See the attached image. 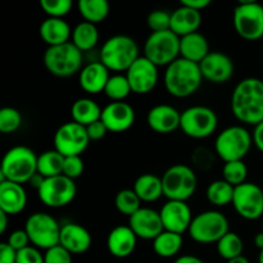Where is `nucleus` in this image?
Returning a JSON list of instances; mask_svg holds the SVG:
<instances>
[{"label": "nucleus", "instance_id": "nucleus-1", "mask_svg": "<svg viewBox=\"0 0 263 263\" xmlns=\"http://www.w3.org/2000/svg\"><path fill=\"white\" fill-rule=\"evenodd\" d=\"M231 112L240 122L257 126L263 122V81L248 77L238 82L231 94Z\"/></svg>", "mask_w": 263, "mask_h": 263}, {"label": "nucleus", "instance_id": "nucleus-2", "mask_svg": "<svg viewBox=\"0 0 263 263\" xmlns=\"http://www.w3.org/2000/svg\"><path fill=\"white\" fill-rule=\"evenodd\" d=\"M202 80L199 64L181 57L172 62L164 72V86L175 98H187L197 92Z\"/></svg>", "mask_w": 263, "mask_h": 263}, {"label": "nucleus", "instance_id": "nucleus-3", "mask_svg": "<svg viewBox=\"0 0 263 263\" xmlns=\"http://www.w3.org/2000/svg\"><path fill=\"white\" fill-rule=\"evenodd\" d=\"M37 157L28 146L17 145L10 148L3 157L0 182L5 180L21 185L30 182L33 175L37 174Z\"/></svg>", "mask_w": 263, "mask_h": 263}, {"label": "nucleus", "instance_id": "nucleus-4", "mask_svg": "<svg viewBox=\"0 0 263 263\" xmlns=\"http://www.w3.org/2000/svg\"><path fill=\"white\" fill-rule=\"evenodd\" d=\"M139 57L138 43L127 35L112 36L100 49V62L109 71L126 72Z\"/></svg>", "mask_w": 263, "mask_h": 263}, {"label": "nucleus", "instance_id": "nucleus-5", "mask_svg": "<svg viewBox=\"0 0 263 263\" xmlns=\"http://www.w3.org/2000/svg\"><path fill=\"white\" fill-rule=\"evenodd\" d=\"M84 55L72 41L62 45L48 46L44 53V66L57 77H69L80 73Z\"/></svg>", "mask_w": 263, "mask_h": 263}, {"label": "nucleus", "instance_id": "nucleus-6", "mask_svg": "<svg viewBox=\"0 0 263 263\" xmlns=\"http://www.w3.org/2000/svg\"><path fill=\"white\" fill-rule=\"evenodd\" d=\"M253 144L252 134L243 126H230L217 135L215 149L223 162L243 161Z\"/></svg>", "mask_w": 263, "mask_h": 263}, {"label": "nucleus", "instance_id": "nucleus-7", "mask_svg": "<svg viewBox=\"0 0 263 263\" xmlns=\"http://www.w3.org/2000/svg\"><path fill=\"white\" fill-rule=\"evenodd\" d=\"M163 195L168 200L186 202L194 195L198 179L194 170L185 164H174L162 176Z\"/></svg>", "mask_w": 263, "mask_h": 263}, {"label": "nucleus", "instance_id": "nucleus-8", "mask_svg": "<svg viewBox=\"0 0 263 263\" xmlns=\"http://www.w3.org/2000/svg\"><path fill=\"white\" fill-rule=\"evenodd\" d=\"M229 220L218 211H204L195 216L189 228V236L200 244L218 243L229 233Z\"/></svg>", "mask_w": 263, "mask_h": 263}, {"label": "nucleus", "instance_id": "nucleus-9", "mask_svg": "<svg viewBox=\"0 0 263 263\" xmlns=\"http://www.w3.org/2000/svg\"><path fill=\"white\" fill-rule=\"evenodd\" d=\"M61 229L58 221L45 212L32 213L25 223V230L31 244L44 251L59 246Z\"/></svg>", "mask_w": 263, "mask_h": 263}, {"label": "nucleus", "instance_id": "nucleus-10", "mask_svg": "<svg viewBox=\"0 0 263 263\" xmlns=\"http://www.w3.org/2000/svg\"><path fill=\"white\" fill-rule=\"evenodd\" d=\"M233 23L240 37L259 40L263 37V5L254 0H241L234 8Z\"/></svg>", "mask_w": 263, "mask_h": 263}, {"label": "nucleus", "instance_id": "nucleus-11", "mask_svg": "<svg viewBox=\"0 0 263 263\" xmlns=\"http://www.w3.org/2000/svg\"><path fill=\"white\" fill-rule=\"evenodd\" d=\"M144 57L157 67H168L180 58V36L171 30L152 32L144 44Z\"/></svg>", "mask_w": 263, "mask_h": 263}, {"label": "nucleus", "instance_id": "nucleus-12", "mask_svg": "<svg viewBox=\"0 0 263 263\" xmlns=\"http://www.w3.org/2000/svg\"><path fill=\"white\" fill-rule=\"evenodd\" d=\"M218 126L217 113L205 105H194L181 112L180 128L193 139H205L212 135Z\"/></svg>", "mask_w": 263, "mask_h": 263}, {"label": "nucleus", "instance_id": "nucleus-13", "mask_svg": "<svg viewBox=\"0 0 263 263\" xmlns=\"http://www.w3.org/2000/svg\"><path fill=\"white\" fill-rule=\"evenodd\" d=\"M89 143L86 127L74 121L63 123L54 134V149L63 157L81 156Z\"/></svg>", "mask_w": 263, "mask_h": 263}, {"label": "nucleus", "instance_id": "nucleus-14", "mask_svg": "<svg viewBox=\"0 0 263 263\" xmlns=\"http://www.w3.org/2000/svg\"><path fill=\"white\" fill-rule=\"evenodd\" d=\"M76 193L74 180L68 179L64 175L45 179L37 190L39 199L49 208L66 207L74 199Z\"/></svg>", "mask_w": 263, "mask_h": 263}, {"label": "nucleus", "instance_id": "nucleus-15", "mask_svg": "<svg viewBox=\"0 0 263 263\" xmlns=\"http://www.w3.org/2000/svg\"><path fill=\"white\" fill-rule=\"evenodd\" d=\"M241 218L248 221L263 217V190L253 182H244L235 187L233 203Z\"/></svg>", "mask_w": 263, "mask_h": 263}, {"label": "nucleus", "instance_id": "nucleus-16", "mask_svg": "<svg viewBox=\"0 0 263 263\" xmlns=\"http://www.w3.org/2000/svg\"><path fill=\"white\" fill-rule=\"evenodd\" d=\"M125 74L135 94H148L158 82V67L144 55L139 57Z\"/></svg>", "mask_w": 263, "mask_h": 263}, {"label": "nucleus", "instance_id": "nucleus-17", "mask_svg": "<svg viewBox=\"0 0 263 263\" xmlns=\"http://www.w3.org/2000/svg\"><path fill=\"white\" fill-rule=\"evenodd\" d=\"M163 229L166 231L182 235L189 231L193 221V213L186 202L181 200H167L159 211Z\"/></svg>", "mask_w": 263, "mask_h": 263}, {"label": "nucleus", "instance_id": "nucleus-18", "mask_svg": "<svg viewBox=\"0 0 263 263\" xmlns=\"http://www.w3.org/2000/svg\"><path fill=\"white\" fill-rule=\"evenodd\" d=\"M203 79L213 84H223L234 74V62L222 51H211L199 63Z\"/></svg>", "mask_w": 263, "mask_h": 263}, {"label": "nucleus", "instance_id": "nucleus-19", "mask_svg": "<svg viewBox=\"0 0 263 263\" xmlns=\"http://www.w3.org/2000/svg\"><path fill=\"white\" fill-rule=\"evenodd\" d=\"M128 226L139 239L144 240H154L164 231L159 212L146 207H141L138 212L128 217Z\"/></svg>", "mask_w": 263, "mask_h": 263}, {"label": "nucleus", "instance_id": "nucleus-20", "mask_svg": "<svg viewBox=\"0 0 263 263\" xmlns=\"http://www.w3.org/2000/svg\"><path fill=\"white\" fill-rule=\"evenodd\" d=\"M135 109L126 102H112L102 110L103 121L108 131L123 133L127 131L135 122Z\"/></svg>", "mask_w": 263, "mask_h": 263}, {"label": "nucleus", "instance_id": "nucleus-21", "mask_svg": "<svg viewBox=\"0 0 263 263\" xmlns=\"http://www.w3.org/2000/svg\"><path fill=\"white\" fill-rule=\"evenodd\" d=\"M148 126L158 134H170L180 127L181 112L170 104H157L146 116Z\"/></svg>", "mask_w": 263, "mask_h": 263}, {"label": "nucleus", "instance_id": "nucleus-22", "mask_svg": "<svg viewBox=\"0 0 263 263\" xmlns=\"http://www.w3.org/2000/svg\"><path fill=\"white\" fill-rule=\"evenodd\" d=\"M91 243V234L82 225L74 222H68L62 225L59 246L67 249L71 254L85 253V252L90 249Z\"/></svg>", "mask_w": 263, "mask_h": 263}, {"label": "nucleus", "instance_id": "nucleus-23", "mask_svg": "<svg viewBox=\"0 0 263 263\" xmlns=\"http://www.w3.org/2000/svg\"><path fill=\"white\" fill-rule=\"evenodd\" d=\"M138 236L130 226H116L110 230L107 238V248L116 258H126L131 256L136 248Z\"/></svg>", "mask_w": 263, "mask_h": 263}, {"label": "nucleus", "instance_id": "nucleus-24", "mask_svg": "<svg viewBox=\"0 0 263 263\" xmlns=\"http://www.w3.org/2000/svg\"><path fill=\"white\" fill-rule=\"evenodd\" d=\"M27 204V194L21 184L12 181L0 182V211L8 216L22 212Z\"/></svg>", "mask_w": 263, "mask_h": 263}, {"label": "nucleus", "instance_id": "nucleus-25", "mask_svg": "<svg viewBox=\"0 0 263 263\" xmlns=\"http://www.w3.org/2000/svg\"><path fill=\"white\" fill-rule=\"evenodd\" d=\"M109 77V69L98 61L82 67L79 73V82L84 91L89 94H99L104 91Z\"/></svg>", "mask_w": 263, "mask_h": 263}, {"label": "nucleus", "instance_id": "nucleus-26", "mask_svg": "<svg viewBox=\"0 0 263 263\" xmlns=\"http://www.w3.org/2000/svg\"><path fill=\"white\" fill-rule=\"evenodd\" d=\"M202 14L199 10L192 9L185 5H180L171 13V31L180 37L198 32Z\"/></svg>", "mask_w": 263, "mask_h": 263}, {"label": "nucleus", "instance_id": "nucleus-27", "mask_svg": "<svg viewBox=\"0 0 263 263\" xmlns=\"http://www.w3.org/2000/svg\"><path fill=\"white\" fill-rule=\"evenodd\" d=\"M41 39L48 46H57L69 43L72 37V30L67 21L63 18L48 17L41 22L39 28Z\"/></svg>", "mask_w": 263, "mask_h": 263}, {"label": "nucleus", "instance_id": "nucleus-28", "mask_svg": "<svg viewBox=\"0 0 263 263\" xmlns=\"http://www.w3.org/2000/svg\"><path fill=\"white\" fill-rule=\"evenodd\" d=\"M211 53L207 37L200 32L180 37V57L199 64Z\"/></svg>", "mask_w": 263, "mask_h": 263}, {"label": "nucleus", "instance_id": "nucleus-29", "mask_svg": "<svg viewBox=\"0 0 263 263\" xmlns=\"http://www.w3.org/2000/svg\"><path fill=\"white\" fill-rule=\"evenodd\" d=\"M134 192L138 194L141 202H156L163 195L162 177L156 176L153 174L140 175L134 182Z\"/></svg>", "mask_w": 263, "mask_h": 263}, {"label": "nucleus", "instance_id": "nucleus-30", "mask_svg": "<svg viewBox=\"0 0 263 263\" xmlns=\"http://www.w3.org/2000/svg\"><path fill=\"white\" fill-rule=\"evenodd\" d=\"M102 110L103 109L95 100L90 98H80L71 107L72 120L86 127L100 120Z\"/></svg>", "mask_w": 263, "mask_h": 263}, {"label": "nucleus", "instance_id": "nucleus-31", "mask_svg": "<svg viewBox=\"0 0 263 263\" xmlns=\"http://www.w3.org/2000/svg\"><path fill=\"white\" fill-rule=\"evenodd\" d=\"M71 39L72 44L84 53V51H89L97 46L98 41H99V31H98L97 25L82 21L74 26V28L72 30Z\"/></svg>", "mask_w": 263, "mask_h": 263}, {"label": "nucleus", "instance_id": "nucleus-32", "mask_svg": "<svg viewBox=\"0 0 263 263\" xmlns=\"http://www.w3.org/2000/svg\"><path fill=\"white\" fill-rule=\"evenodd\" d=\"M182 243H184L182 235L164 230L153 240V251L159 257L171 258V257H175L179 253Z\"/></svg>", "mask_w": 263, "mask_h": 263}, {"label": "nucleus", "instance_id": "nucleus-33", "mask_svg": "<svg viewBox=\"0 0 263 263\" xmlns=\"http://www.w3.org/2000/svg\"><path fill=\"white\" fill-rule=\"evenodd\" d=\"M77 9L86 22L98 25L108 17L110 7L107 0H79Z\"/></svg>", "mask_w": 263, "mask_h": 263}, {"label": "nucleus", "instance_id": "nucleus-34", "mask_svg": "<svg viewBox=\"0 0 263 263\" xmlns=\"http://www.w3.org/2000/svg\"><path fill=\"white\" fill-rule=\"evenodd\" d=\"M64 157L55 149L46 151L37 157V174L49 179V177L63 175Z\"/></svg>", "mask_w": 263, "mask_h": 263}, {"label": "nucleus", "instance_id": "nucleus-35", "mask_svg": "<svg viewBox=\"0 0 263 263\" xmlns=\"http://www.w3.org/2000/svg\"><path fill=\"white\" fill-rule=\"evenodd\" d=\"M235 187L226 182L225 180H216L207 187V199L217 207H223L233 203Z\"/></svg>", "mask_w": 263, "mask_h": 263}, {"label": "nucleus", "instance_id": "nucleus-36", "mask_svg": "<svg viewBox=\"0 0 263 263\" xmlns=\"http://www.w3.org/2000/svg\"><path fill=\"white\" fill-rule=\"evenodd\" d=\"M105 95L109 98L112 102H125L126 98L133 92L126 74L116 73L109 77L104 89Z\"/></svg>", "mask_w": 263, "mask_h": 263}, {"label": "nucleus", "instance_id": "nucleus-37", "mask_svg": "<svg viewBox=\"0 0 263 263\" xmlns=\"http://www.w3.org/2000/svg\"><path fill=\"white\" fill-rule=\"evenodd\" d=\"M243 240L236 233L229 231L225 236L218 240L217 252L223 259L230 261V259L236 258V257L243 254Z\"/></svg>", "mask_w": 263, "mask_h": 263}, {"label": "nucleus", "instance_id": "nucleus-38", "mask_svg": "<svg viewBox=\"0 0 263 263\" xmlns=\"http://www.w3.org/2000/svg\"><path fill=\"white\" fill-rule=\"evenodd\" d=\"M115 204L118 212L131 217L141 208V200L134 189H123L116 195Z\"/></svg>", "mask_w": 263, "mask_h": 263}, {"label": "nucleus", "instance_id": "nucleus-39", "mask_svg": "<svg viewBox=\"0 0 263 263\" xmlns=\"http://www.w3.org/2000/svg\"><path fill=\"white\" fill-rule=\"evenodd\" d=\"M248 176V167L244 161L226 162L222 167V180L233 185L234 187L247 182Z\"/></svg>", "mask_w": 263, "mask_h": 263}, {"label": "nucleus", "instance_id": "nucleus-40", "mask_svg": "<svg viewBox=\"0 0 263 263\" xmlns=\"http://www.w3.org/2000/svg\"><path fill=\"white\" fill-rule=\"evenodd\" d=\"M22 125V115L13 107H4L0 109V131L3 134H12Z\"/></svg>", "mask_w": 263, "mask_h": 263}, {"label": "nucleus", "instance_id": "nucleus-41", "mask_svg": "<svg viewBox=\"0 0 263 263\" xmlns=\"http://www.w3.org/2000/svg\"><path fill=\"white\" fill-rule=\"evenodd\" d=\"M40 7L48 17L63 18L71 12L73 3L71 0H41Z\"/></svg>", "mask_w": 263, "mask_h": 263}, {"label": "nucleus", "instance_id": "nucleus-42", "mask_svg": "<svg viewBox=\"0 0 263 263\" xmlns=\"http://www.w3.org/2000/svg\"><path fill=\"white\" fill-rule=\"evenodd\" d=\"M146 22H148L152 32L171 30V13L163 9L153 10V12L149 13Z\"/></svg>", "mask_w": 263, "mask_h": 263}, {"label": "nucleus", "instance_id": "nucleus-43", "mask_svg": "<svg viewBox=\"0 0 263 263\" xmlns=\"http://www.w3.org/2000/svg\"><path fill=\"white\" fill-rule=\"evenodd\" d=\"M85 168L84 159L81 156H73V157H64V164H63V175L71 180L79 179L82 175Z\"/></svg>", "mask_w": 263, "mask_h": 263}, {"label": "nucleus", "instance_id": "nucleus-44", "mask_svg": "<svg viewBox=\"0 0 263 263\" xmlns=\"http://www.w3.org/2000/svg\"><path fill=\"white\" fill-rule=\"evenodd\" d=\"M45 263H72V254L62 246L53 247L44 253Z\"/></svg>", "mask_w": 263, "mask_h": 263}, {"label": "nucleus", "instance_id": "nucleus-45", "mask_svg": "<svg viewBox=\"0 0 263 263\" xmlns=\"http://www.w3.org/2000/svg\"><path fill=\"white\" fill-rule=\"evenodd\" d=\"M17 263H45L44 254L36 247H27L17 252Z\"/></svg>", "mask_w": 263, "mask_h": 263}, {"label": "nucleus", "instance_id": "nucleus-46", "mask_svg": "<svg viewBox=\"0 0 263 263\" xmlns=\"http://www.w3.org/2000/svg\"><path fill=\"white\" fill-rule=\"evenodd\" d=\"M193 163L200 170H208L212 167L213 154L205 148H198L193 153Z\"/></svg>", "mask_w": 263, "mask_h": 263}, {"label": "nucleus", "instance_id": "nucleus-47", "mask_svg": "<svg viewBox=\"0 0 263 263\" xmlns=\"http://www.w3.org/2000/svg\"><path fill=\"white\" fill-rule=\"evenodd\" d=\"M7 243L9 244L15 252H20L22 251V249L30 247L28 244H30L31 241H30V238H28L27 233H26V230L23 229V230L13 231V233L9 235V238H8Z\"/></svg>", "mask_w": 263, "mask_h": 263}, {"label": "nucleus", "instance_id": "nucleus-48", "mask_svg": "<svg viewBox=\"0 0 263 263\" xmlns=\"http://www.w3.org/2000/svg\"><path fill=\"white\" fill-rule=\"evenodd\" d=\"M86 131H87V135H89L90 141H97L100 140V139L104 138L108 133V128L107 126L103 123L102 120L97 121V122L91 123V125L86 126Z\"/></svg>", "mask_w": 263, "mask_h": 263}, {"label": "nucleus", "instance_id": "nucleus-49", "mask_svg": "<svg viewBox=\"0 0 263 263\" xmlns=\"http://www.w3.org/2000/svg\"><path fill=\"white\" fill-rule=\"evenodd\" d=\"M0 263H17V252L7 243H0Z\"/></svg>", "mask_w": 263, "mask_h": 263}, {"label": "nucleus", "instance_id": "nucleus-50", "mask_svg": "<svg viewBox=\"0 0 263 263\" xmlns=\"http://www.w3.org/2000/svg\"><path fill=\"white\" fill-rule=\"evenodd\" d=\"M252 138H253V144L258 148V151H261L263 153V122L258 123L257 126H254L253 134H252Z\"/></svg>", "mask_w": 263, "mask_h": 263}, {"label": "nucleus", "instance_id": "nucleus-51", "mask_svg": "<svg viewBox=\"0 0 263 263\" xmlns=\"http://www.w3.org/2000/svg\"><path fill=\"white\" fill-rule=\"evenodd\" d=\"M181 5L200 12L202 9H205L208 5H211V0H181Z\"/></svg>", "mask_w": 263, "mask_h": 263}, {"label": "nucleus", "instance_id": "nucleus-52", "mask_svg": "<svg viewBox=\"0 0 263 263\" xmlns=\"http://www.w3.org/2000/svg\"><path fill=\"white\" fill-rule=\"evenodd\" d=\"M174 263H204L199 257L192 256V254H186V256H181L176 258Z\"/></svg>", "mask_w": 263, "mask_h": 263}, {"label": "nucleus", "instance_id": "nucleus-53", "mask_svg": "<svg viewBox=\"0 0 263 263\" xmlns=\"http://www.w3.org/2000/svg\"><path fill=\"white\" fill-rule=\"evenodd\" d=\"M44 180H45V177H43V176H41L40 174H36V175H33V176H32V179L30 180V184L32 185V186L35 187L36 190H39V189H40V186H41V185H43Z\"/></svg>", "mask_w": 263, "mask_h": 263}, {"label": "nucleus", "instance_id": "nucleus-54", "mask_svg": "<svg viewBox=\"0 0 263 263\" xmlns=\"http://www.w3.org/2000/svg\"><path fill=\"white\" fill-rule=\"evenodd\" d=\"M8 217H9V216H8L7 213H4L0 211V234H4L5 231H7Z\"/></svg>", "mask_w": 263, "mask_h": 263}, {"label": "nucleus", "instance_id": "nucleus-55", "mask_svg": "<svg viewBox=\"0 0 263 263\" xmlns=\"http://www.w3.org/2000/svg\"><path fill=\"white\" fill-rule=\"evenodd\" d=\"M254 246H256V248H258L259 251H262L263 249V233L262 231H259V233L256 234V236H254Z\"/></svg>", "mask_w": 263, "mask_h": 263}, {"label": "nucleus", "instance_id": "nucleus-56", "mask_svg": "<svg viewBox=\"0 0 263 263\" xmlns=\"http://www.w3.org/2000/svg\"><path fill=\"white\" fill-rule=\"evenodd\" d=\"M228 263H251L249 262V259L247 258V257H244L243 254L239 257H236V258H233L230 259V261H228Z\"/></svg>", "mask_w": 263, "mask_h": 263}, {"label": "nucleus", "instance_id": "nucleus-57", "mask_svg": "<svg viewBox=\"0 0 263 263\" xmlns=\"http://www.w3.org/2000/svg\"><path fill=\"white\" fill-rule=\"evenodd\" d=\"M258 263H263V249L259 251V256H258Z\"/></svg>", "mask_w": 263, "mask_h": 263}, {"label": "nucleus", "instance_id": "nucleus-58", "mask_svg": "<svg viewBox=\"0 0 263 263\" xmlns=\"http://www.w3.org/2000/svg\"><path fill=\"white\" fill-rule=\"evenodd\" d=\"M261 231L263 233V217H262V230Z\"/></svg>", "mask_w": 263, "mask_h": 263}]
</instances>
